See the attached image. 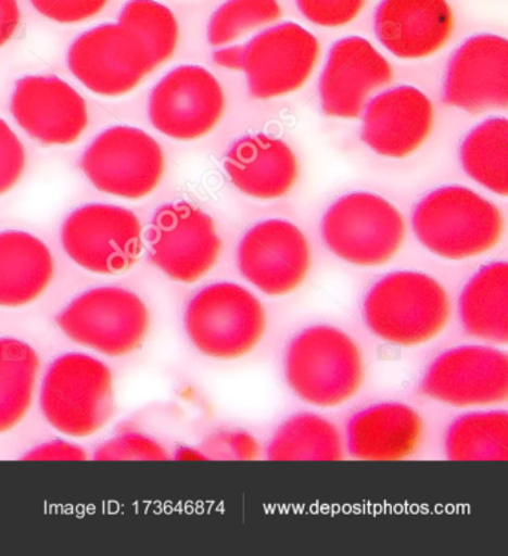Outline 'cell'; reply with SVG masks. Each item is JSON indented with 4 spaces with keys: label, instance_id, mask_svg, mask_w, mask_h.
Instances as JSON below:
<instances>
[{
    "label": "cell",
    "instance_id": "obj_1",
    "mask_svg": "<svg viewBox=\"0 0 508 556\" xmlns=\"http://www.w3.org/2000/svg\"><path fill=\"white\" fill-rule=\"evenodd\" d=\"M366 358L342 328L316 324L288 343L283 376L291 393L318 409L351 402L366 382Z\"/></svg>",
    "mask_w": 508,
    "mask_h": 556
},
{
    "label": "cell",
    "instance_id": "obj_2",
    "mask_svg": "<svg viewBox=\"0 0 508 556\" xmlns=\"http://www.w3.org/2000/svg\"><path fill=\"white\" fill-rule=\"evenodd\" d=\"M416 239L449 262L485 255L499 245L506 219L494 202L466 186H442L423 195L411 214Z\"/></svg>",
    "mask_w": 508,
    "mask_h": 556
},
{
    "label": "cell",
    "instance_id": "obj_3",
    "mask_svg": "<svg viewBox=\"0 0 508 556\" xmlns=\"http://www.w3.org/2000/svg\"><path fill=\"white\" fill-rule=\"evenodd\" d=\"M450 318L449 293L423 271H391L373 283L363 302L368 331L397 348L433 342L449 326Z\"/></svg>",
    "mask_w": 508,
    "mask_h": 556
},
{
    "label": "cell",
    "instance_id": "obj_4",
    "mask_svg": "<svg viewBox=\"0 0 508 556\" xmlns=\"http://www.w3.org/2000/svg\"><path fill=\"white\" fill-rule=\"evenodd\" d=\"M39 406L46 421L71 439L98 434L114 418V375L82 352L60 355L43 375Z\"/></svg>",
    "mask_w": 508,
    "mask_h": 556
},
{
    "label": "cell",
    "instance_id": "obj_5",
    "mask_svg": "<svg viewBox=\"0 0 508 556\" xmlns=\"http://www.w3.org/2000/svg\"><path fill=\"white\" fill-rule=\"evenodd\" d=\"M269 317L262 300L236 282H215L191 298L183 330L194 350L215 362H236L257 350Z\"/></svg>",
    "mask_w": 508,
    "mask_h": 556
},
{
    "label": "cell",
    "instance_id": "obj_6",
    "mask_svg": "<svg viewBox=\"0 0 508 556\" xmlns=\"http://www.w3.org/2000/svg\"><path fill=\"white\" fill-rule=\"evenodd\" d=\"M406 233L402 211L370 191L343 194L321 222L327 250L357 267L385 266L402 251Z\"/></svg>",
    "mask_w": 508,
    "mask_h": 556
},
{
    "label": "cell",
    "instance_id": "obj_7",
    "mask_svg": "<svg viewBox=\"0 0 508 556\" xmlns=\"http://www.w3.org/2000/svg\"><path fill=\"white\" fill-rule=\"evenodd\" d=\"M55 323L76 345L103 357L122 358L141 350L150 333L151 315L134 291L106 286L72 300Z\"/></svg>",
    "mask_w": 508,
    "mask_h": 556
},
{
    "label": "cell",
    "instance_id": "obj_8",
    "mask_svg": "<svg viewBox=\"0 0 508 556\" xmlns=\"http://www.w3.org/2000/svg\"><path fill=\"white\" fill-rule=\"evenodd\" d=\"M60 240L76 266L90 274L119 275L141 257L142 223L127 207L88 203L67 215Z\"/></svg>",
    "mask_w": 508,
    "mask_h": 556
},
{
    "label": "cell",
    "instance_id": "obj_9",
    "mask_svg": "<svg viewBox=\"0 0 508 556\" xmlns=\"http://www.w3.org/2000/svg\"><path fill=\"white\" fill-rule=\"evenodd\" d=\"M79 166L102 193L127 200L150 195L164 174V153L145 130L112 126L84 151Z\"/></svg>",
    "mask_w": 508,
    "mask_h": 556
},
{
    "label": "cell",
    "instance_id": "obj_10",
    "mask_svg": "<svg viewBox=\"0 0 508 556\" xmlns=\"http://www.w3.org/2000/svg\"><path fill=\"white\" fill-rule=\"evenodd\" d=\"M147 243L150 262L181 283L205 278L223 251L214 218L188 202L160 206L148 227Z\"/></svg>",
    "mask_w": 508,
    "mask_h": 556
},
{
    "label": "cell",
    "instance_id": "obj_11",
    "mask_svg": "<svg viewBox=\"0 0 508 556\" xmlns=\"http://www.w3.org/2000/svg\"><path fill=\"white\" fill-rule=\"evenodd\" d=\"M426 397L455 409H486L508 402V354L487 343L452 348L428 366Z\"/></svg>",
    "mask_w": 508,
    "mask_h": 556
},
{
    "label": "cell",
    "instance_id": "obj_12",
    "mask_svg": "<svg viewBox=\"0 0 508 556\" xmlns=\"http://www.w3.org/2000/svg\"><path fill=\"white\" fill-rule=\"evenodd\" d=\"M321 43L297 23L267 27L242 43V67L252 99L271 100L295 93L309 81Z\"/></svg>",
    "mask_w": 508,
    "mask_h": 556
},
{
    "label": "cell",
    "instance_id": "obj_13",
    "mask_svg": "<svg viewBox=\"0 0 508 556\" xmlns=\"http://www.w3.org/2000/svg\"><path fill=\"white\" fill-rule=\"evenodd\" d=\"M67 66L91 93L105 98L130 93L155 70L141 38L118 23L79 35L67 50Z\"/></svg>",
    "mask_w": 508,
    "mask_h": 556
},
{
    "label": "cell",
    "instance_id": "obj_14",
    "mask_svg": "<svg viewBox=\"0 0 508 556\" xmlns=\"http://www.w3.org/2000/svg\"><path fill=\"white\" fill-rule=\"evenodd\" d=\"M226 112V93L217 77L199 65L167 72L148 102L152 127L175 141H198L209 135Z\"/></svg>",
    "mask_w": 508,
    "mask_h": 556
},
{
    "label": "cell",
    "instance_id": "obj_15",
    "mask_svg": "<svg viewBox=\"0 0 508 556\" xmlns=\"http://www.w3.org/2000/svg\"><path fill=\"white\" fill-rule=\"evenodd\" d=\"M310 267L309 240L297 224L288 219H264L240 239V275L269 298H285L297 291L309 276Z\"/></svg>",
    "mask_w": 508,
    "mask_h": 556
},
{
    "label": "cell",
    "instance_id": "obj_16",
    "mask_svg": "<svg viewBox=\"0 0 508 556\" xmlns=\"http://www.w3.org/2000/svg\"><path fill=\"white\" fill-rule=\"evenodd\" d=\"M446 105L482 114L508 108V41L479 34L466 39L447 63L443 83Z\"/></svg>",
    "mask_w": 508,
    "mask_h": 556
},
{
    "label": "cell",
    "instance_id": "obj_17",
    "mask_svg": "<svg viewBox=\"0 0 508 556\" xmlns=\"http://www.w3.org/2000/svg\"><path fill=\"white\" fill-rule=\"evenodd\" d=\"M394 79L385 55L363 36H346L328 51L319 78V100L328 117H361L370 96Z\"/></svg>",
    "mask_w": 508,
    "mask_h": 556
},
{
    "label": "cell",
    "instance_id": "obj_18",
    "mask_svg": "<svg viewBox=\"0 0 508 556\" xmlns=\"http://www.w3.org/2000/svg\"><path fill=\"white\" fill-rule=\"evenodd\" d=\"M15 122L42 146H71L88 126L86 100L55 75H29L15 84L11 98Z\"/></svg>",
    "mask_w": 508,
    "mask_h": 556
},
{
    "label": "cell",
    "instance_id": "obj_19",
    "mask_svg": "<svg viewBox=\"0 0 508 556\" xmlns=\"http://www.w3.org/2000/svg\"><path fill=\"white\" fill-rule=\"evenodd\" d=\"M434 119L433 102L421 88H388L364 108L361 139L380 157L406 159L430 138Z\"/></svg>",
    "mask_w": 508,
    "mask_h": 556
},
{
    "label": "cell",
    "instance_id": "obj_20",
    "mask_svg": "<svg viewBox=\"0 0 508 556\" xmlns=\"http://www.w3.org/2000/svg\"><path fill=\"white\" fill-rule=\"evenodd\" d=\"M454 11L447 0H380L374 34L383 48L402 60L430 58L452 38Z\"/></svg>",
    "mask_w": 508,
    "mask_h": 556
},
{
    "label": "cell",
    "instance_id": "obj_21",
    "mask_svg": "<svg viewBox=\"0 0 508 556\" xmlns=\"http://www.w3.org/2000/svg\"><path fill=\"white\" fill-rule=\"evenodd\" d=\"M426 430L422 415L409 404H371L352 415L345 446L358 462H403L414 457L421 447Z\"/></svg>",
    "mask_w": 508,
    "mask_h": 556
},
{
    "label": "cell",
    "instance_id": "obj_22",
    "mask_svg": "<svg viewBox=\"0 0 508 556\" xmlns=\"http://www.w3.org/2000/svg\"><path fill=\"white\" fill-rule=\"evenodd\" d=\"M224 170L236 190L255 200H276L290 193L299 178L294 150L275 136H243L228 148Z\"/></svg>",
    "mask_w": 508,
    "mask_h": 556
},
{
    "label": "cell",
    "instance_id": "obj_23",
    "mask_svg": "<svg viewBox=\"0 0 508 556\" xmlns=\"http://www.w3.org/2000/svg\"><path fill=\"white\" fill-rule=\"evenodd\" d=\"M54 276V258L41 239L27 231H0V307L18 309L36 302Z\"/></svg>",
    "mask_w": 508,
    "mask_h": 556
},
{
    "label": "cell",
    "instance_id": "obj_24",
    "mask_svg": "<svg viewBox=\"0 0 508 556\" xmlns=\"http://www.w3.org/2000/svg\"><path fill=\"white\" fill-rule=\"evenodd\" d=\"M459 319L470 338L487 345L508 343V264H486L463 287Z\"/></svg>",
    "mask_w": 508,
    "mask_h": 556
},
{
    "label": "cell",
    "instance_id": "obj_25",
    "mask_svg": "<svg viewBox=\"0 0 508 556\" xmlns=\"http://www.w3.org/2000/svg\"><path fill=\"white\" fill-rule=\"evenodd\" d=\"M266 454L270 462H342L345 439L326 416L302 412L278 427Z\"/></svg>",
    "mask_w": 508,
    "mask_h": 556
},
{
    "label": "cell",
    "instance_id": "obj_26",
    "mask_svg": "<svg viewBox=\"0 0 508 556\" xmlns=\"http://www.w3.org/2000/svg\"><path fill=\"white\" fill-rule=\"evenodd\" d=\"M41 358L22 339L0 338V434L10 433L29 414Z\"/></svg>",
    "mask_w": 508,
    "mask_h": 556
},
{
    "label": "cell",
    "instance_id": "obj_27",
    "mask_svg": "<svg viewBox=\"0 0 508 556\" xmlns=\"http://www.w3.org/2000/svg\"><path fill=\"white\" fill-rule=\"evenodd\" d=\"M450 462H508V412L471 409L450 424L444 438Z\"/></svg>",
    "mask_w": 508,
    "mask_h": 556
},
{
    "label": "cell",
    "instance_id": "obj_28",
    "mask_svg": "<svg viewBox=\"0 0 508 556\" xmlns=\"http://www.w3.org/2000/svg\"><path fill=\"white\" fill-rule=\"evenodd\" d=\"M468 178L491 193L508 195V119L491 117L468 131L459 148Z\"/></svg>",
    "mask_w": 508,
    "mask_h": 556
},
{
    "label": "cell",
    "instance_id": "obj_29",
    "mask_svg": "<svg viewBox=\"0 0 508 556\" xmlns=\"http://www.w3.org/2000/svg\"><path fill=\"white\" fill-rule=\"evenodd\" d=\"M118 24L141 38L154 67L175 54L179 41L178 20L157 0H129L119 11Z\"/></svg>",
    "mask_w": 508,
    "mask_h": 556
},
{
    "label": "cell",
    "instance_id": "obj_30",
    "mask_svg": "<svg viewBox=\"0 0 508 556\" xmlns=\"http://www.w3.org/2000/svg\"><path fill=\"white\" fill-rule=\"evenodd\" d=\"M282 14L278 0H226L207 24V42L215 48L231 46L278 22Z\"/></svg>",
    "mask_w": 508,
    "mask_h": 556
},
{
    "label": "cell",
    "instance_id": "obj_31",
    "mask_svg": "<svg viewBox=\"0 0 508 556\" xmlns=\"http://www.w3.org/2000/svg\"><path fill=\"white\" fill-rule=\"evenodd\" d=\"M94 458L99 462H164L169 458L162 443L142 433H123L100 445Z\"/></svg>",
    "mask_w": 508,
    "mask_h": 556
},
{
    "label": "cell",
    "instance_id": "obj_32",
    "mask_svg": "<svg viewBox=\"0 0 508 556\" xmlns=\"http://www.w3.org/2000/svg\"><path fill=\"white\" fill-rule=\"evenodd\" d=\"M304 18L319 27L346 26L358 17L366 0H295Z\"/></svg>",
    "mask_w": 508,
    "mask_h": 556
},
{
    "label": "cell",
    "instance_id": "obj_33",
    "mask_svg": "<svg viewBox=\"0 0 508 556\" xmlns=\"http://www.w3.org/2000/svg\"><path fill=\"white\" fill-rule=\"evenodd\" d=\"M26 167V151L10 124L0 118V195L12 190Z\"/></svg>",
    "mask_w": 508,
    "mask_h": 556
},
{
    "label": "cell",
    "instance_id": "obj_34",
    "mask_svg": "<svg viewBox=\"0 0 508 556\" xmlns=\"http://www.w3.org/2000/svg\"><path fill=\"white\" fill-rule=\"evenodd\" d=\"M207 459H239V462H252L259 457V443L245 430L218 431L207 440Z\"/></svg>",
    "mask_w": 508,
    "mask_h": 556
},
{
    "label": "cell",
    "instance_id": "obj_35",
    "mask_svg": "<svg viewBox=\"0 0 508 556\" xmlns=\"http://www.w3.org/2000/svg\"><path fill=\"white\" fill-rule=\"evenodd\" d=\"M35 10L55 23H81L98 15L107 0H30Z\"/></svg>",
    "mask_w": 508,
    "mask_h": 556
},
{
    "label": "cell",
    "instance_id": "obj_36",
    "mask_svg": "<svg viewBox=\"0 0 508 556\" xmlns=\"http://www.w3.org/2000/svg\"><path fill=\"white\" fill-rule=\"evenodd\" d=\"M27 462H84L87 459V451L76 443L65 440H53L34 447L24 455Z\"/></svg>",
    "mask_w": 508,
    "mask_h": 556
},
{
    "label": "cell",
    "instance_id": "obj_37",
    "mask_svg": "<svg viewBox=\"0 0 508 556\" xmlns=\"http://www.w3.org/2000/svg\"><path fill=\"white\" fill-rule=\"evenodd\" d=\"M22 14L17 0H0V47L10 42L17 34Z\"/></svg>",
    "mask_w": 508,
    "mask_h": 556
},
{
    "label": "cell",
    "instance_id": "obj_38",
    "mask_svg": "<svg viewBox=\"0 0 508 556\" xmlns=\"http://www.w3.org/2000/svg\"><path fill=\"white\" fill-rule=\"evenodd\" d=\"M214 62L218 66L230 71H240L242 67V46H227L218 48L214 53Z\"/></svg>",
    "mask_w": 508,
    "mask_h": 556
},
{
    "label": "cell",
    "instance_id": "obj_39",
    "mask_svg": "<svg viewBox=\"0 0 508 556\" xmlns=\"http://www.w3.org/2000/svg\"><path fill=\"white\" fill-rule=\"evenodd\" d=\"M176 458L183 459V462H199V459H207L205 452L194 450V447H182L178 451Z\"/></svg>",
    "mask_w": 508,
    "mask_h": 556
}]
</instances>
